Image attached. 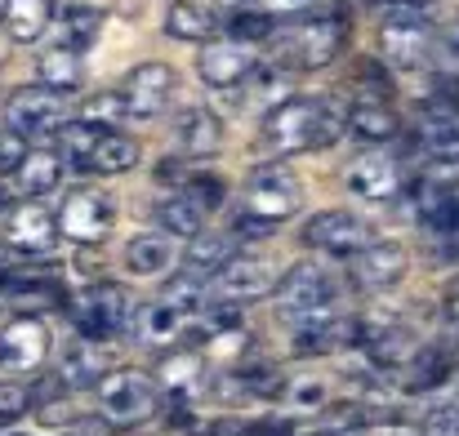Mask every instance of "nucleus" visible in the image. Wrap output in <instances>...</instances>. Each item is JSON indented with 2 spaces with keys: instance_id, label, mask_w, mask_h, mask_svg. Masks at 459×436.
<instances>
[{
  "instance_id": "obj_1",
  "label": "nucleus",
  "mask_w": 459,
  "mask_h": 436,
  "mask_svg": "<svg viewBox=\"0 0 459 436\" xmlns=\"http://www.w3.org/2000/svg\"><path fill=\"white\" fill-rule=\"evenodd\" d=\"M379 54L397 72H415L433 58V9L429 0H393L379 27Z\"/></svg>"
},
{
  "instance_id": "obj_2",
  "label": "nucleus",
  "mask_w": 459,
  "mask_h": 436,
  "mask_svg": "<svg viewBox=\"0 0 459 436\" xmlns=\"http://www.w3.org/2000/svg\"><path fill=\"white\" fill-rule=\"evenodd\" d=\"M343 40H348V22H343V13L321 9V13H307L295 31L273 36V49H277L273 63L286 67V72H290V67L316 72V67H325V63H334V58L343 54Z\"/></svg>"
},
{
  "instance_id": "obj_3",
  "label": "nucleus",
  "mask_w": 459,
  "mask_h": 436,
  "mask_svg": "<svg viewBox=\"0 0 459 436\" xmlns=\"http://www.w3.org/2000/svg\"><path fill=\"white\" fill-rule=\"evenodd\" d=\"M277 312L281 321L290 325H307V321H325L334 316V298H339V286L334 277L321 268V263H295L281 272L277 281Z\"/></svg>"
},
{
  "instance_id": "obj_4",
  "label": "nucleus",
  "mask_w": 459,
  "mask_h": 436,
  "mask_svg": "<svg viewBox=\"0 0 459 436\" xmlns=\"http://www.w3.org/2000/svg\"><path fill=\"white\" fill-rule=\"evenodd\" d=\"M160 401V379L148 370H108L99 379V410L112 428L148 423Z\"/></svg>"
},
{
  "instance_id": "obj_5",
  "label": "nucleus",
  "mask_w": 459,
  "mask_h": 436,
  "mask_svg": "<svg viewBox=\"0 0 459 436\" xmlns=\"http://www.w3.org/2000/svg\"><path fill=\"white\" fill-rule=\"evenodd\" d=\"M316 130H321V98H307V94H286L259 121V139L277 156L316 151Z\"/></svg>"
},
{
  "instance_id": "obj_6",
  "label": "nucleus",
  "mask_w": 459,
  "mask_h": 436,
  "mask_svg": "<svg viewBox=\"0 0 459 436\" xmlns=\"http://www.w3.org/2000/svg\"><path fill=\"white\" fill-rule=\"evenodd\" d=\"M130 316H134L130 312V294H126V286H117V281H94V286H85V290L72 298V325L85 338H99V343L126 334L130 329Z\"/></svg>"
},
{
  "instance_id": "obj_7",
  "label": "nucleus",
  "mask_w": 459,
  "mask_h": 436,
  "mask_svg": "<svg viewBox=\"0 0 459 436\" xmlns=\"http://www.w3.org/2000/svg\"><path fill=\"white\" fill-rule=\"evenodd\" d=\"M241 201H246V214H255L264 223H286L304 205V187H299L295 169H286V165H255Z\"/></svg>"
},
{
  "instance_id": "obj_8",
  "label": "nucleus",
  "mask_w": 459,
  "mask_h": 436,
  "mask_svg": "<svg viewBox=\"0 0 459 436\" xmlns=\"http://www.w3.org/2000/svg\"><path fill=\"white\" fill-rule=\"evenodd\" d=\"M58 223H63V236L76 241V245H99L108 241V232L117 227V196L85 183L76 192H67V201L58 205Z\"/></svg>"
},
{
  "instance_id": "obj_9",
  "label": "nucleus",
  "mask_w": 459,
  "mask_h": 436,
  "mask_svg": "<svg viewBox=\"0 0 459 436\" xmlns=\"http://www.w3.org/2000/svg\"><path fill=\"white\" fill-rule=\"evenodd\" d=\"M299 236H304V245L321 250V254H334V259H357L366 245H375V227L361 214H352V209L312 214Z\"/></svg>"
},
{
  "instance_id": "obj_10",
  "label": "nucleus",
  "mask_w": 459,
  "mask_h": 436,
  "mask_svg": "<svg viewBox=\"0 0 459 436\" xmlns=\"http://www.w3.org/2000/svg\"><path fill=\"white\" fill-rule=\"evenodd\" d=\"M117 94H121V103H126V116L152 121V116H160V112L169 107V98H174V67L160 63V58L139 63V67L126 72V81L117 85Z\"/></svg>"
},
{
  "instance_id": "obj_11",
  "label": "nucleus",
  "mask_w": 459,
  "mask_h": 436,
  "mask_svg": "<svg viewBox=\"0 0 459 436\" xmlns=\"http://www.w3.org/2000/svg\"><path fill=\"white\" fill-rule=\"evenodd\" d=\"M49 347H54V334H49V325L40 316H13L0 329V370L36 374L49 361Z\"/></svg>"
},
{
  "instance_id": "obj_12",
  "label": "nucleus",
  "mask_w": 459,
  "mask_h": 436,
  "mask_svg": "<svg viewBox=\"0 0 459 436\" xmlns=\"http://www.w3.org/2000/svg\"><path fill=\"white\" fill-rule=\"evenodd\" d=\"M4 121H9L18 134H27V139H36V134H58V130L67 125L58 90H49V85H40V81H36V85H22V90L9 94V103H4Z\"/></svg>"
},
{
  "instance_id": "obj_13",
  "label": "nucleus",
  "mask_w": 459,
  "mask_h": 436,
  "mask_svg": "<svg viewBox=\"0 0 459 436\" xmlns=\"http://www.w3.org/2000/svg\"><path fill=\"white\" fill-rule=\"evenodd\" d=\"M4 241H9V250H22V254H49L63 241V223L49 205H40V196H27V205L9 209Z\"/></svg>"
},
{
  "instance_id": "obj_14",
  "label": "nucleus",
  "mask_w": 459,
  "mask_h": 436,
  "mask_svg": "<svg viewBox=\"0 0 459 436\" xmlns=\"http://www.w3.org/2000/svg\"><path fill=\"white\" fill-rule=\"evenodd\" d=\"M255 72V58H250V45L237 40V36H219V40H205L201 54H196V76L214 90H237L246 85Z\"/></svg>"
},
{
  "instance_id": "obj_15",
  "label": "nucleus",
  "mask_w": 459,
  "mask_h": 436,
  "mask_svg": "<svg viewBox=\"0 0 459 436\" xmlns=\"http://www.w3.org/2000/svg\"><path fill=\"white\" fill-rule=\"evenodd\" d=\"M402 187H406V169H402V160L388 156V151H366V156L352 160V169H348V192H352L357 201L388 205V201L402 196Z\"/></svg>"
},
{
  "instance_id": "obj_16",
  "label": "nucleus",
  "mask_w": 459,
  "mask_h": 436,
  "mask_svg": "<svg viewBox=\"0 0 459 436\" xmlns=\"http://www.w3.org/2000/svg\"><path fill=\"white\" fill-rule=\"evenodd\" d=\"M277 272L268 259H255V254H232L223 263V272L214 277V290L219 298H232V303H255V298H268L277 294Z\"/></svg>"
},
{
  "instance_id": "obj_17",
  "label": "nucleus",
  "mask_w": 459,
  "mask_h": 436,
  "mask_svg": "<svg viewBox=\"0 0 459 436\" xmlns=\"http://www.w3.org/2000/svg\"><path fill=\"white\" fill-rule=\"evenodd\" d=\"M406 268H411V254H406L397 241H375V245H366V250L357 254L352 281H357L361 290H393V286H402Z\"/></svg>"
},
{
  "instance_id": "obj_18",
  "label": "nucleus",
  "mask_w": 459,
  "mask_h": 436,
  "mask_svg": "<svg viewBox=\"0 0 459 436\" xmlns=\"http://www.w3.org/2000/svg\"><path fill=\"white\" fill-rule=\"evenodd\" d=\"M187 321H192V316H183L174 303L156 298V303L134 307V316H130V334H134L139 347H160V352H169V347L187 334Z\"/></svg>"
},
{
  "instance_id": "obj_19",
  "label": "nucleus",
  "mask_w": 459,
  "mask_h": 436,
  "mask_svg": "<svg viewBox=\"0 0 459 436\" xmlns=\"http://www.w3.org/2000/svg\"><path fill=\"white\" fill-rule=\"evenodd\" d=\"M63 169H67V160L58 147H27V156L13 169V183L22 196H49L63 183Z\"/></svg>"
},
{
  "instance_id": "obj_20",
  "label": "nucleus",
  "mask_w": 459,
  "mask_h": 436,
  "mask_svg": "<svg viewBox=\"0 0 459 436\" xmlns=\"http://www.w3.org/2000/svg\"><path fill=\"white\" fill-rule=\"evenodd\" d=\"M402 134V121H397V112L384 103V98H357L352 103V112H348V139H357V143H393Z\"/></svg>"
},
{
  "instance_id": "obj_21",
  "label": "nucleus",
  "mask_w": 459,
  "mask_h": 436,
  "mask_svg": "<svg viewBox=\"0 0 459 436\" xmlns=\"http://www.w3.org/2000/svg\"><path fill=\"white\" fill-rule=\"evenodd\" d=\"M36 81L58 90V94H72L85 85V58H81V45H49L40 58H36Z\"/></svg>"
},
{
  "instance_id": "obj_22",
  "label": "nucleus",
  "mask_w": 459,
  "mask_h": 436,
  "mask_svg": "<svg viewBox=\"0 0 459 436\" xmlns=\"http://www.w3.org/2000/svg\"><path fill=\"white\" fill-rule=\"evenodd\" d=\"M174 139H178V147L187 156H214L223 147V121L210 107H187L174 121Z\"/></svg>"
},
{
  "instance_id": "obj_23",
  "label": "nucleus",
  "mask_w": 459,
  "mask_h": 436,
  "mask_svg": "<svg viewBox=\"0 0 459 436\" xmlns=\"http://www.w3.org/2000/svg\"><path fill=\"white\" fill-rule=\"evenodd\" d=\"M214 27H219V18H214V9L201 4V0H174V4L165 9V36H169V40L205 45V40H214Z\"/></svg>"
},
{
  "instance_id": "obj_24",
  "label": "nucleus",
  "mask_w": 459,
  "mask_h": 436,
  "mask_svg": "<svg viewBox=\"0 0 459 436\" xmlns=\"http://www.w3.org/2000/svg\"><path fill=\"white\" fill-rule=\"evenodd\" d=\"M99 338H76L67 352H63V361H58V383L63 388H99V379L108 374V361H103V352L94 347Z\"/></svg>"
},
{
  "instance_id": "obj_25",
  "label": "nucleus",
  "mask_w": 459,
  "mask_h": 436,
  "mask_svg": "<svg viewBox=\"0 0 459 436\" xmlns=\"http://www.w3.org/2000/svg\"><path fill=\"white\" fill-rule=\"evenodd\" d=\"M54 18H58V13H54V0H9V9H4V31H9L13 45H36Z\"/></svg>"
},
{
  "instance_id": "obj_26",
  "label": "nucleus",
  "mask_w": 459,
  "mask_h": 436,
  "mask_svg": "<svg viewBox=\"0 0 459 436\" xmlns=\"http://www.w3.org/2000/svg\"><path fill=\"white\" fill-rule=\"evenodd\" d=\"M205 205L192 196V192H174V196H165L160 205H156V223L169 232V236H183V241H192L196 232H205Z\"/></svg>"
},
{
  "instance_id": "obj_27",
  "label": "nucleus",
  "mask_w": 459,
  "mask_h": 436,
  "mask_svg": "<svg viewBox=\"0 0 459 436\" xmlns=\"http://www.w3.org/2000/svg\"><path fill=\"white\" fill-rule=\"evenodd\" d=\"M156 379H160V392H169V397H187V392L205 379V356H201V352H187V347H174V352L160 356Z\"/></svg>"
},
{
  "instance_id": "obj_28",
  "label": "nucleus",
  "mask_w": 459,
  "mask_h": 436,
  "mask_svg": "<svg viewBox=\"0 0 459 436\" xmlns=\"http://www.w3.org/2000/svg\"><path fill=\"white\" fill-rule=\"evenodd\" d=\"M232 245H237V236H223V232H196V236L187 241L183 268L210 281V277H219V272H223V263L232 259Z\"/></svg>"
},
{
  "instance_id": "obj_29",
  "label": "nucleus",
  "mask_w": 459,
  "mask_h": 436,
  "mask_svg": "<svg viewBox=\"0 0 459 436\" xmlns=\"http://www.w3.org/2000/svg\"><path fill=\"white\" fill-rule=\"evenodd\" d=\"M169 259H174V250H169V232L165 227L160 232H139L126 245V268L134 277H160L169 268Z\"/></svg>"
},
{
  "instance_id": "obj_30",
  "label": "nucleus",
  "mask_w": 459,
  "mask_h": 436,
  "mask_svg": "<svg viewBox=\"0 0 459 436\" xmlns=\"http://www.w3.org/2000/svg\"><path fill=\"white\" fill-rule=\"evenodd\" d=\"M139 156H143V147L134 143L130 134H117V130H108L99 147H94V156H90V169L94 174H130L134 165H139Z\"/></svg>"
},
{
  "instance_id": "obj_31",
  "label": "nucleus",
  "mask_w": 459,
  "mask_h": 436,
  "mask_svg": "<svg viewBox=\"0 0 459 436\" xmlns=\"http://www.w3.org/2000/svg\"><path fill=\"white\" fill-rule=\"evenodd\" d=\"M54 13H58L67 40L81 45V49H85V45L99 36V27H103V9H99L94 0H54Z\"/></svg>"
},
{
  "instance_id": "obj_32",
  "label": "nucleus",
  "mask_w": 459,
  "mask_h": 436,
  "mask_svg": "<svg viewBox=\"0 0 459 436\" xmlns=\"http://www.w3.org/2000/svg\"><path fill=\"white\" fill-rule=\"evenodd\" d=\"M451 374V352L446 347H420V356L411 361V392H429V388H442Z\"/></svg>"
},
{
  "instance_id": "obj_33",
  "label": "nucleus",
  "mask_w": 459,
  "mask_h": 436,
  "mask_svg": "<svg viewBox=\"0 0 459 436\" xmlns=\"http://www.w3.org/2000/svg\"><path fill=\"white\" fill-rule=\"evenodd\" d=\"M4 294H9V307H22V312H36L45 303H58V286L45 281V277H36V272H18L4 286Z\"/></svg>"
},
{
  "instance_id": "obj_34",
  "label": "nucleus",
  "mask_w": 459,
  "mask_h": 436,
  "mask_svg": "<svg viewBox=\"0 0 459 436\" xmlns=\"http://www.w3.org/2000/svg\"><path fill=\"white\" fill-rule=\"evenodd\" d=\"M160 298L165 303H174L183 316H201L210 303H205V277H196V272H187L183 268V277H174L165 290H160Z\"/></svg>"
},
{
  "instance_id": "obj_35",
  "label": "nucleus",
  "mask_w": 459,
  "mask_h": 436,
  "mask_svg": "<svg viewBox=\"0 0 459 436\" xmlns=\"http://www.w3.org/2000/svg\"><path fill=\"white\" fill-rule=\"evenodd\" d=\"M228 36H237V40H246V45H264V40L277 36V27H273V13H264L259 4H250V9H232Z\"/></svg>"
},
{
  "instance_id": "obj_36",
  "label": "nucleus",
  "mask_w": 459,
  "mask_h": 436,
  "mask_svg": "<svg viewBox=\"0 0 459 436\" xmlns=\"http://www.w3.org/2000/svg\"><path fill=\"white\" fill-rule=\"evenodd\" d=\"M103 134H108V130L90 125L85 116L58 130V139H63V151H67V160H72V165H85V169H90V156H94V147H99V139H103Z\"/></svg>"
},
{
  "instance_id": "obj_37",
  "label": "nucleus",
  "mask_w": 459,
  "mask_h": 436,
  "mask_svg": "<svg viewBox=\"0 0 459 436\" xmlns=\"http://www.w3.org/2000/svg\"><path fill=\"white\" fill-rule=\"evenodd\" d=\"M36 392L27 383H0V432H9L18 419H27Z\"/></svg>"
},
{
  "instance_id": "obj_38",
  "label": "nucleus",
  "mask_w": 459,
  "mask_h": 436,
  "mask_svg": "<svg viewBox=\"0 0 459 436\" xmlns=\"http://www.w3.org/2000/svg\"><path fill=\"white\" fill-rule=\"evenodd\" d=\"M81 116H85L90 125H99V130H117V121L126 116V103H121V94L112 90V94H99V98H90Z\"/></svg>"
},
{
  "instance_id": "obj_39",
  "label": "nucleus",
  "mask_w": 459,
  "mask_h": 436,
  "mask_svg": "<svg viewBox=\"0 0 459 436\" xmlns=\"http://www.w3.org/2000/svg\"><path fill=\"white\" fill-rule=\"evenodd\" d=\"M286 397L299 406V410H325L330 406V388L321 379H299V383H286Z\"/></svg>"
},
{
  "instance_id": "obj_40",
  "label": "nucleus",
  "mask_w": 459,
  "mask_h": 436,
  "mask_svg": "<svg viewBox=\"0 0 459 436\" xmlns=\"http://www.w3.org/2000/svg\"><path fill=\"white\" fill-rule=\"evenodd\" d=\"M183 192H192L205 209H214V205H223V196H228V187L219 183V178H210V174H196V178H187V187Z\"/></svg>"
},
{
  "instance_id": "obj_41",
  "label": "nucleus",
  "mask_w": 459,
  "mask_h": 436,
  "mask_svg": "<svg viewBox=\"0 0 459 436\" xmlns=\"http://www.w3.org/2000/svg\"><path fill=\"white\" fill-rule=\"evenodd\" d=\"M27 156V134H18L13 125L9 130H0V174H9V169H18V160Z\"/></svg>"
},
{
  "instance_id": "obj_42",
  "label": "nucleus",
  "mask_w": 459,
  "mask_h": 436,
  "mask_svg": "<svg viewBox=\"0 0 459 436\" xmlns=\"http://www.w3.org/2000/svg\"><path fill=\"white\" fill-rule=\"evenodd\" d=\"M424 436H459V410L446 406V410H433L429 423H424Z\"/></svg>"
},
{
  "instance_id": "obj_43",
  "label": "nucleus",
  "mask_w": 459,
  "mask_h": 436,
  "mask_svg": "<svg viewBox=\"0 0 459 436\" xmlns=\"http://www.w3.org/2000/svg\"><path fill=\"white\" fill-rule=\"evenodd\" d=\"M357 436H424V428H415V423H393V419H384V423H366Z\"/></svg>"
},
{
  "instance_id": "obj_44",
  "label": "nucleus",
  "mask_w": 459,
  "mask_h": 436,
  "mask_svg": "<svg viewBox=\"0 0 459 436\" xmlns=\"http://www.w3.org/2000/svg\"><path fill=\"white\" fill-rule=\"evenodd\" d=\"M273 9H281V13H295V9H312L316 0H268Z\"/></svg>"
},
{
  "instance_id": "obj_45",
  "label": "nucleus",
  "mask_w": 459,
  "mask_h": 436,
  "mask_svg": "<svg viewBox=\"0 0 459 436\" xmlns=\"http://www.w3.org/2000/svg\"><path fill=\"white\" fill-rule=\"evenodd\" d=\"M219 4L232 13V9H250V4H259V0H219Z\"/></svg>"
},
{
  "instance_id": "obj_46",
  "label": "nucleus",
  "mask_w": 459,
  "mask_h": 436,
  "mask_svg": "<svg viewBox=\"0 0 459 436\" xmlns=\"http://www.w3.org/2000/svg\"><path fill=\"white\" fill-rule=\"evenodd\" d=\"M295 436H348V432H339V428H321V432H295Z\"/></svg>"
},
{
  "instance_id": "obj_47",
  "label": "nucleus",
  "mask_w": 459,
  "mask_h": 436,
  "mask_svg": "<svg viewBox=\"0 0 459 436\" xmlns=\"http://www.w3.org/2000/svg\"><path fill=\"white\" fill-rule=\"evenodd\" d=\"M446 312H451V321H455V329H459V294L451 298V303H446Z\"/></svg>"
},
{
  "instance_id": "obj_48",
  "label": "nucleus",
  "mask_w": 459,
  "mask_h": 436,
  "mask_svg": "<svg viewBox=\"0 0 459 436\" xmlns=\"http://www.w3.org/2000/svg\"><path fill=\"white\" fill-rule=\"evenodd\" d=\"M4 303H9V294H4V286H0V312H4Z\"/></svg>"
},
{
  "instance_id": "obj_49",
  "label": "nucleus",
  "mask_w": 459,
  "mask_h": 436,
  "mask_svg": "<svg viewBox=\"0 0 459 436\" xmlns=\"http://www.w3.org/2000/svg\"><path fill=\"white\" fill-rule=\"evenodd\" d=\"M4 9H9V0H0V22H4Z\"/></svg>"
}]
</instances>
